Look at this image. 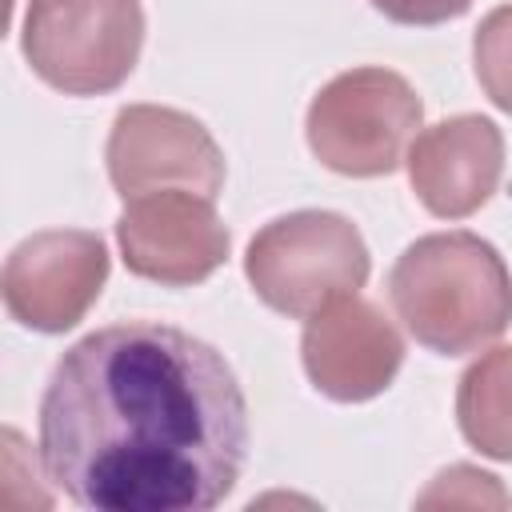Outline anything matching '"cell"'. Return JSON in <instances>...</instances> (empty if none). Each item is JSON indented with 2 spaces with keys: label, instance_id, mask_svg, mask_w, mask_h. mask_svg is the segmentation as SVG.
Masks as SVG:
<instances>
[{
  "label": "cell",
  "instance_id": "cell-1",
  "mask_svg": "<svg viewBox=\"0 0 512 512\" xmlns=\"http://www.w3.org/2000/svg\"><path fill=\"white\" fill-rule=\"evenodd\" d=\"M244 456L248 400L232 364L172 324L88 332L40 396L44 476L92 512H208Z\"/></svg>",
  "mask_w": 512,
  "mask_h": 512
},
{
  "label": "cell",
  "instance_id": "cell-10",
  "mask_svg": "<svg viewBox=\"0 0 512 512\" xmlns=\"http://www.w3.org/2000/svg\"><path fill=\"white\" fill-rule=\"evenodd\" d=\"M408 184L440 220H464L492 200L504 172V136L488 116H448L408 144Z\"/></svg>",
  "mask_w": 512,
  "mask_h": 512
},
{
  "label": "cell",
  "instance_id": "cell-2",
  "mask_svg": "<svg viewBox=\"0 0 512 512\" xmlns=\"http://www.w3.org/2000/svg\"><path fill=\"white\" fill-rule=\"evenodd\" d=\"M388 296L408 336L436 356L480 352L512 324V272L476 232L412 240L388 272Z\"/></svg>",
  "mask_w": 512,
  "mask_h": 512
},
{
  "label": "cell",
  "instance_id": "cell-3",
  "mask_svg": "<svg viewBox=\"0 0 512 512\" xmlns=\"http://www.w3.org/2000/svg\"><path fill=\"white\" fill-rule=\"evenodd\" d=\"M368 272L372 256L360 228L324 208H300L268 220L244 252L252 292L292 320H308L332 300L356 296Z\"/></svg>",
  "mask_w": 512,
  "mask_h": 512
},
{
  "label": "cell",
  "instance_id": "cell-8",
  "mask_svg": "<svg viewBox=\"0 0 512 512\" xmlns=\"http://www.w3.org/2000/svg\"><path fill=\"white\" fill-rule=\"evenodd\" d=\"M124 268L164 288H192L228 260V228L212 196L164 188L124 200L116 220Z\"/></svg>",
  "mask_w": 512,
  "mask_h": 512
},
{
  "label": "cell",
  "instance_id": "cell-11",
  "mask_svg": "<svg viewBox=\"0 0 512 512\" xmlns=\"http://www.w3.org/2000/svg\"><path fill=\"white\" fill-rule=\"evenodd\" d=\"M456 424L480 456L512 460V344L468 364L456 384Z\"/></svg>",
  "mask_w": 512,
  "mask_h": 512
},
{
  "label": "cell",
  "instance_id": "cell-12",
  "mask_svg": "<svg viewBox=\"0 0 512 512\" xmlns=\"http://www.w3.org/2000/svg\"><path fill=\"white\" fill-rule=\"evenodd\" d=\"M472 64L484 96L512 116V4L492 8L472 36Z\"/></svg>",
  "mask_w": 512,
  "mask_h": 512
},
{
  "label": "cell",
  "instance_id": "cell-13",
  "mask_svg": "<svg viewBox=\"0 0 512 512\" xmlns=\"http://www.w3.org/2000/svg\"><path fill=\"white\" fill-rule=\"evenodd\" d=\"M380 16L396 20V24H412V28H428V24H444L456 20L472 8V0H368Z\"/></svg>",
  "mask_w": 512,
  "mask_h": 512
},
{
  "label": "cell",
  "instance_id": "cell-5",
  "mask_svg": "<svg viewBox=\"0 0 512 512\" xmlns=\"http://www.w3.org/2000/svg\"><path fill=\"white\" fill-rule=\"evenodd\" d=\"M20 48L28 68L64 96L116 92L144 48L140 0H28Z\"/></svg>",
  "mask_w": 512,
  "mask_h": 512
},
{
  "label": "cell",
  "instance_id": "cell-9",
  "mask_svg": "<svg viewBox=\"0 0 512 512\" xmlns=\"http://www.w3.org/2000/svg\"><path fill=\"white\" fill-rule=\"evenodd\" d=\"M300 360L316 392L340 404H360L396 380L404 364V340L372 300L340 296L308 316Z\"/></svg>",
  "mask_w": 512,
  "mask_h": 512
},
{
  "label": "cell",
  "instance_id": "cell-7",
  "mask_svg": "<svg viewBox=\"0 0 512 512\" xmlns=\"http://www.w3.org/2000/svg\"><path fill=\"white\" fill-rule=\"evenodd\" d=\"M108 180L112 188L132 200L164 188H188L212 196L224 188V152L212 132L164 104H128L116 112L108 132Z\"/></svg>",
  "mask_w": 512,
  "mask_h": 512
},
{
  "label": "cell",
  "instance_id": "cell-6",
  "mask_svg": "<svg viewBox=\"0 0 512 512\" xmlns=\"http://www.w3.org/2000/svg\"><path fill=\"white\" fill-rule=\"evenodd\" d=\"M108 244L84 228L32 232L4 260L0 292L16 324L32 332H68L100 300L108 284Z\"/></svg>",
  "mask_w": 512,
  "mask_h": 512
},
{
  "label": "cell",
  "instance_id": "cell-4",
  "mask_svg": "<svg viewBox=\"0 0 512 512\" xmlns=\"http://www.w3.org/2000/svg\"><path fill=\"white\" fill-rule=\"evenodd\" d=\"M424 120L416 88L392 68H352L332 76L308 104L304 136L312 156L356 180L388 176L404 164Z\"/></svg>",
  "mask_w": 512,
  "mask_h": 512
}]
</instances>
